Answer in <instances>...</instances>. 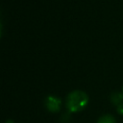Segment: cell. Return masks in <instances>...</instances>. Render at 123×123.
Segmentation results:
<instances>
[{
    "instance_id": "7a4b0ae2",
    "label": "cell",
    "mask_w": 123,
    "mask_h": 123,
    "mask_svg": "<svg viewBox=\"0 0 123 123\" xmlns=\"http://www.w3.org/2000/svg\"><path fill=\"white\" fill-rule=\"evenodd\" d=\"M45 107L50 112H58L62 108V100L53 95H49L45 100Z\"/></svg>"
},
{
    "instance_id": "3957f363",
    "label": "cell",
    "mask_w": 123,
    "mask_h": 123,
    "mask_svg": "<svg viewBox=\"0 0 123 123\" xmlns=\"http://www.w3.org/2000/svg\"><path fill=\"white\" fill-rule=\"evenodd\" d=\"M111 102L114 105V106H119L121 104H123V93L120 92H113L111 95Z\"/></svg>"
},
{
    "instance_id": "8992f818",
    "label": "cell",
    "mask_w": 123,
    "mask_h": 123,
    "mask_svg": "<svg viewBox=\"0 0 123 123\" xmlns=\"http://www.w3.org/2000/svg\"><path fill=\"white\" fill-rule=\"evenodd\" d=\"M6 123H14V122H13L12 119H9V120H7V121H6Z\"/></svg>"
},
{
    "instance_id": "6da1fadb",
    "label": "cell",
    "mask_w": 123,
    "mask_h": 123,
    "mask_svg": "<svg viewBox=\"0 0 123 123\" xmlns=\"http://www.w3.org/2000/svg\"><path fill=\"white\" fill-rule=\"evenodd\" d=\"M88 103V96L83 90L71 91L65 100V106L69 112H78L83 111Z\"/></svg>"
},
{
    "instance_id": "277c9868",
    "label": "cell",
    "mask_w": 123,
    "mask_h": 123,
    "mask_svg": "<svg viewBox=\"0 0 123 123\" xmlns=\"http://www.w3.org/2000/svg\"><path fill=\"white\" fill-rule=\"evenodd\" d=\"M97 123H115V119L111 114H104L97 120Z\"/></svg>"
},
{
    "instance_id": "5b68a950",
    "label": "cell",
    "mask_w": 123,
    "mask_h": 123,
    "mask_svg": "<svg viewBox=\"0 0 123 123\" xmlns=\"http://www.w3.org/2000/svg\"><path fill=\"white\" fill-rule=\"evenodd\" d=\"M116 110H117V112H118L119 114H123V104L117 106V107H116Z\"/></svg>"
}]
</instances>
